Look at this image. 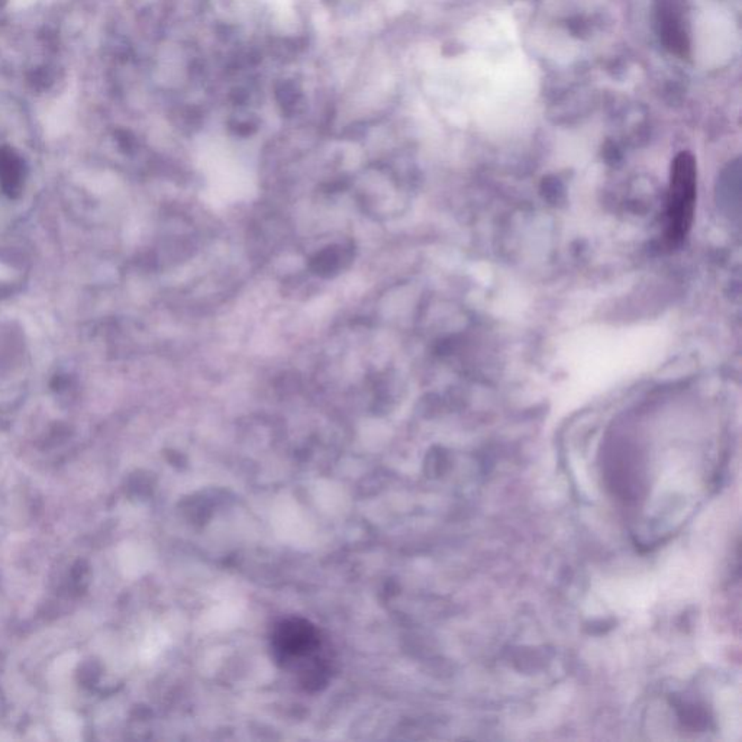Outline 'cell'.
<instances>
[{"label":"cell","instance_id":"cell-1","mask_svg":"<svg viewBox=\"0 0 742 742\" xmlns=\"http://www.w3.org/2000/svg\"><path fill=\"white\" fill-rule=\"evenodd\" d=\"M322 642L314 625L289 620L277 625L273 634V651L284 668H296L308 689L326 683L328 666L321 657Z\"/></svg>","mask_w":742,"mask_h":742},{"label":"cell","instance_id":"cell-2","mask_svg":"<svg viewBox=\"0 0 742 742\" xmlns=\"http://www.w3.org/2000/svg\"><path fill=\"white\" fill-rule=\"evenodd\" d=\"M698 199V165L692 154L683 151L675 156L670 173L667 199V239L679 246L689 236L693 225Z\"/></svg>","mask_w":742,"mask_h":742},{"label":"cell","instance_id":"cell-3","mask_svg":"<svg viewBox=\"0 0 742 742\" xmlns=\"http://www.w3.org/2000/svg\"><path fill=\"white\" fill-rule=\"evenodd\" d=\"M657 23L661 41L675 56L686 57L690 42L677 0H657Z\"/></svg>","mask_w":742,"mask_h":742},{"label":"cell","instance_id":"cell-4","mask_svg":"<svg viewBox=\"0 0 742 742\" xmlns=\"http://www.w3.org/2000/svg\"><path fill=\"white\" fill-rule=\"evenodd\" d=\"M23 165L12 149H0V184L4 193L16 198L22 189Z\"/></svg>","mask_w":742,"mask_h":742},{"label":"cell","instance_id":"cell-5","mask_svg":"<svg viewBox=\"0 0 742 742\" xmlns=\"http://www.w3.org/2000/svg\"><path fill=\"white\" fill-rule=\"evenodd\" d=\"M347 251L341 246H329L324 250L317 251L314 257L310 258L309 269L317 276L329 279L335 276L343 269L344 260H347Z\"/></svg>","mask_w":742,"mask_h":742}]
</instances>
